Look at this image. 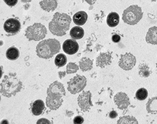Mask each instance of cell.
<instances>
[{"label": "cell", "mask_w": 157, "mask_h": 124, "mask_svg": "<svg viewBox=\"0 0 157 124\" xmlns=\"http://www.w3.org/2000/svg\"><path fill=\"white\" fill-rule=\"evenodd\" d=\"M71 22V17L65 13L56 12L48 24L51 33L56 36H62L66 35Z\"/></svg>", "instance_id": "1"}, {"label": "cell", "mask_w": 157, "mask_h": 124, "mask_svg": "<svg viewBox=\"0 0 157 124\" xmlns=\"http://www.w3.org/2000/svg\"><path fill=\"white\" fill-rule=\"evenodd\" d=\"M22 82L16 76L15 73H9L5 75L1 83V93L9 97L15 96L22 89Z\"/></svg>", "instance_id": "2"}, {"label": "cell", "mask_w": 157, "mask_h": 124, "mask_svg": "<svg viewBox=\"0 0 157 124\" xmlns=\"http://www.w3.org/2000/svg\"><path fill=\"white\" fill-rule=\"evenodd\" d=\"M60 49L59 41L56 39H48L39 42L36 47V53L38 57L47 59L58 53Z\"/></svg>", "instance_id": "3"}, {"label": "cell", "mask_w": 157, "mask_h": 124, "mask_svg": "<svg viewBox=\"0 0 157 124\" xmlns=\"http://www.w3.org/2000/svg\"><path fill=\"white\" fill-rule=\"evenodd\" d=\"M143 12L141 7L137 5H131L123 11L122 19L124 23L134 25L141 20Z\"/></svg>", "instance_id": "4"}, {"label": "cell", "mask_w": 157, "mask_h": 124, "mask_svg": "<svg viewBox=\"0 0 157 124\" xmlns=\"http://www.w3.org/2000/svg\"><path fill=\"white\" fill-rule=\"evenodd\" d=\"M47 35L45 27L40 23H34L28 27L25 31V36L29 41H40Z\"/></svg>", "instance_id": "5"}, {"label": "cell", "mask_w": 157, "mask_h": 124, "mask_svg": "<svg viewBox=\"0 0 157 124\" xmlns=\"http://www.w3.org/2000/svg\"><path fill=\"white\" fill-rule=\"evenodd\" d=\"M86 85V79L84 76L77 75L67 81V90L73 94L82 91Z\"/></svg>", "instance_id": "6"}, {"label": "cell", "mask_w": 157, "mask_h": 124, "mask_svg": "<svg viewBox=\"0 0 157 124\" xmlns=\"http://www.w3.org/2000/svg\"><path fill=\"white\" fill-rule=\"evenodd\" d=\"M136 59L131 53L128 52L122 54L120 56L118 65L124 70H129L132 69L136 65Z\"/></svg>", "instance_id": "7"}, {"label": "cell", "mask_w": 157, "mask_h": 124, "mask_svg": "<svg viewBox=\"0 0 157 124\" xmlns=\"http://www.w3.org/2000/svg\"><path fill=\"white\" fill-rule=\"evenodd\" d=\"M91 93L89 91H83L79 94L77 101L78 106L83 112H86L90 110L92 106V102L91 101Z\"/></svg>", "instance_id": "8"}, {"label": "cell", "mask_w": 157, "mask_h": 124, "mask_svg": "<svg viewBox=\"0 0 157 124\" xmlns=\"http://www.w3.org/2000/svg\"><path fill=\"white\" fill-rule=\"evenodd\" d=\"M4 29L9 34H17L21 29V23L18 19L10 18L5 22Z\"/></svg>", "instance_id": "9"}, {"label": "cell", "mask_w": 157, "mask_h": 124, "mask_svg": "<svg viewBox=\"0 0 157 124\" xmlns=\"http://www.w3.org/2000/svg\"><path fill=\"white\" fill-rule=\"evenodd\" d=\"M47 95L63 97L66 95L64 87L62 83L55 81L49 85L47 91Z\"/></svg>", "instance_id": "10"}, {"label": "cell", "mask_w": 157, "mask_h": 124, "mask_svg": "<svg viewBox=\"0 0 157 124\" xmlns=\"http://www.w3.org/2000/svg\"><path fill=\"white\" fill-rule=\"evenodd\" d=\"M114 101L118 107L121 110L126 109L130 104L128 96L123 92L118 93L114 96Z\"/></svg>", "instance_id": "11"}, {"label": "cell", "mask_w": 157, "mask_h": 124, "mask_svg": "<svg viewBox=\"0 0 157 124\" xmlns=\"http://www.w3.org/2000/svg\"><path fill=\"white\" fill-rule=\"evenodd\" d=\"M63 49L66 54L72 55L78 50V44L74 39H66L63 44Z\"/></svg>", "instance_id": "12"}, {"label": "cell", "mask_w": 157, "mask_h": 124, "mask_svg": "<svg viewBox=\"0 0 157 124\" xmlns=\"http://www.w3.org/2000/svg\"><path fill=\"white\" fill-rule=\"evenodd\" d=\"M63 102L62 97L47 95L46 97V105L50 110H55L58 109L61 105Z\"/></svg>", "instance_id": "13"}, {"label": "cell", "mask_w": 157, "mask_h": 124, "mask_svg": "<svg viewBox=\"0 0 157 124\" xmlns=\"http://www.w3.org/2000/svg\"><path fill=\"white\" fill-rule=\"evenodd\" d=\"M112 59V57L111 52H101L96 59V66L104 68L111 64Z\"/></svg>", "instance_id": "14"}, {"label": "cell", "mask_w": 157, "mask_h": 124, "mask_svg": "<svg viewBox=\"0 0 157 124\" xmlns=\"http://www.w3.org/2000/svg\"><path fill=\"white\" fill-rule=\"evenodd\" d=\"M41 8L47 11H53L56 9L58 6L57 0H41L39 2Z\"/></svg>", "instance_id": "15"}, {"label": "cell", "mask_w": 157, "mask_h": 124, "mask_svg": "<svg viewBox=\"0 0 157 124\" xmlns=\"http://www.w3.org/2000/svg\"><path fill=\"white\" fill-rule=\"evenodd\" d=\"M145 40L148 43L157 44V27H150L146 35Z\"/></svg>", "instance_id": "16"}, {"label": "cell", "mask_w": 157, "mask_h": 124, "mask_svg": "<svg viewBox=\"0 0 157 124\" xmlns=\"http://www.w3.org/2000/svg\"><path fill=\"white\" fill-rule=\"evenodd\" d=\"M88 18V15L85 11H78L76 12L73 16L74 23L78 26L84 25Z\"/></svg>", "instance_id": "17"}, {"label": "cell", "mask_w": 157, "mask_h": 124, "mask_svg": "<svg viewBox=\"0 0 157 124\" xmlns=\"http://www.w3.org/2000/svg\"><path fill=\"white\" fill-rule=\"evenodd\" d=\"M45 109V104L43 101L40 99H37L35 101L31 106V111L33 115H40L44 110Z\"/></svg>", "instance_id": "18"}, {"label": "cell", "mask_w": 157, "mask_h": 124, "mask_svg": "<svg viewBox=\"0 0 157 124\" xmlns=\"http://www.w3.org/2000/svg\"><path fill=\"white\" fill-rule=\"evenodd\" d=\"M120 22L119 15L115 12H112L109 14L107 17V23L110 27H116Z\"/></svg>", "instance_id": "19"}, {"label": "cell", "mask_w": 157, "mask_h": 124, "mask_svg": "<svg viewBox=\"0 0 157 124\" xmlns=\"http://www.w3.org/2000/svg\"><path fill=\"white\" fill-rule=\"evenodd\" d=\"M146 109L148 113L157 114V96L150 98L147 102Z\"/></svg>", "instance_id": "20"}, {"label": "cell", "mask_w": 157, "mask_h": 124, "mask_svg": "<svg viewBox=\"0 0 157 124\" xmlns=\"http://www.w3.org/2000/svg\"><path fill=\"white\" fill-rule=\"evenodd\" d=\"M79 67L83 72L90 70L93 68V60L88 57H83L79 62Z\"/></svg>", "instance_id": "21"}, {"label": "cell", "mask_w": 157, "mask_h": 124, "mask_svg": "<svg viewBox=\"0 0 157 124\" xmlns=\"http://www.w3.org/2000/svg\"><path fill=\"white\" fill-rule=\"evenodd\" d=\"M70 35L74 39H81L84 35V30L79 26L74 27L70 31Z\"/></svg>", "instance_id": "22"}, {"label": "cell", "mask_w": 157, "mask_h": 124, "mask_svg": "<svg viewBox=\"0 0 157 124\" xmlns=\"http://www.w3.org/2000/svg\"><path fill=\"white\" fill-rule=\"evenodd\" d=\"M151 73L149 66L145 62H142L139 65V75L141 77L147 78Z\"/></svg>", "instance_id": "23"}, {"label": "cell", "mask_w": 157, "mask_h": 124, "mask_svg": "<svg viewBox=\"0 0 157 124\" xmlns=\"http://www.w3.org/2000/svg\"><path fill=\"white\" fill-rule=\"evenodd\" d=\"M117 124H138V122L133 116L125 115L121 117L117 121Z\"/></svg>", "instance_id": "24"}, {"label": "cell", "mask_w": 157, "mask_h": 124, "mask_svg": "<svg viewBox=\"0 0 157 124\" xmlns=\"http://www.w3.org/2000/svg\"><path fill=\"white\" fill-rule=\"evenodd\" d=\"M19 51L15 47H10L9 48L6 53V57L11 60H14L18 59L19 57Z\"/></svg>", "instance_id": "25"}, {"label": "cell", "mask_w": 157, "mask_h": 124, "mask_svg": "<svg viewBox=\"0 0 157 124\" xmlns=\"http://www.w3.org/2000/svg\"><path fill=\"white\" fill-rule=\"evenodd\" d=\"M66 62H67L66 56L62 53L58 54L55 59V64L58 67L64 66L66 64Z\"/></svg>", "instance_id": "26"}, {"label": "cell", "mask_w": 157, "mask_h": 124, "mask_svg": "<svg viewBox=\"0 0 157 124\" xmlns=\"http://www.w3.org/2000/svg\"><path fill=\"white\" fill-rule=\"evenodd\" d=\"M148 96V91L144 88L139 89L136 93V98L139 101L145 100Z\"/></svg>", "instance_id": "27"}, {"label": "cell", "mask_w": 157, "mask_h": 124, "mask_svg": "<svg viewBox=\"0 0 157 124\" xmlns=\"http://www.w3.org/2000/svg\"><path fill=\"white\" fill-rule=\"evenodd\" d=\"M78 70V66L74 62H69L66 66V73H75Z\"/></svg>", "instance_id": "28"}, {"label": "cell", "mask_w": 157, "mask_h": 124, "mask_svg": "<svg viewBox=\"0 0 157 124\" xmlns=\"http://www.w3.org/2000/svg\"><path fill=\"white\" fill-rule=\"evenodd\" d=\"M84 122V119L81 116H76L73 120V123L74 124H82Z\"/></svg>", "instance_id": "29"}, {"label": "cell", "mask_w": 157, "mask_h": 124, "mask_svg": "<svg viewBox=\"0 0 157 124\" xmlns=\"http://www.w3.org/2000/svg\"><path fill=\"white\" fill-rule=\"evenodd\" d=\"M36 124H51V122L47 118H42L37 121Z\"/></svg>", "instance_id": "30"}, {"label": "cell", "mask_w": 157, "mask_h": 124, "mask_svg": "<svg viewBox=\"0 0 157 124\" xmlns=\"http://www.w3.org/2000/svg\"><path fill=\"white\" fill-rule=\"evenodd\" d=\"M5 3L9 6H14L18 2V0H4Z\"/></svg>", "instance_id": "31"}, {"label": "cell", "mask_w": 157, "mask_h": 124, "mask_svg": "<svg viewBox=\"0 0 157 124\" xmlns=\"http://www.w3.org/2000/svg\"><path fill=\"white\" fill-rule=\"evenodd\" d=\"M121 39V37L118 34H114L112 36V40L114 43H118Z\"/></svg>", "instance_id": "32"}, {"label": "cell", "mask_w": 157, "mask_h": 124, "mask_svg": "<svg viewBox=\"0 0 157 124\" xmlns=\"http://www.w3.org/2000/svg\"><path fill=\"white\" fill-rule=\"evenodd\" d=\"M117 115H118V114H117V112L116 111H115V110H112V111H110V113H109V117H110V118H116V117H117Z\"/></svg>", "instance_id": "33"}, {"label": "cell", "mask_w": 157, "mask_h": 124, "mask_svg": "<svg viewBox=\"0 0 157 124\" xmlns=\"http://www.w3.org/2000/svg\"><path fill=\"white\" fill-rule=\"evenodd\" d=\"M88 4H89L90 5H93L95 3L96 0H85Z\"/></svg>", "instance_id": "34"}, {"label": "cell", "mask_w": 157, "mask_h": 124, "mask_svg": "<svg viewBox=\"0 0 157 124\" xmlns=\"http://www.w3.org/2000/svg\"><path fill=\"white\" fill-rule=\"evenodd\" d=\"M58 75H59V78H62L63 76H65V75H66V72H59Z\"/></svg>", "instance_id": "35"}, {"label": "cell", "mask_w": 157, "mask_h": 124, "mask_svg": "<svg viewBox=\"0 0 157 124\" xmlns=\"http://www.w3.org/2000/svg\"><path fill=\"white\" fill-rule=\"evenodd\" d=\"M74 114V113L72 111H66V115L68 117H71L72 115Z\"/></svg>", "instance_id": "36"}, {"label": "cell", "mask_w": 157, "mask_h": 124, "mask_svg": "<svg viewBox=\"0 0 157 124\" xmlns=\"http://www.w3.org/2000/svg\"><path fill=\"white\" fill-rule=\"evenodd\" d=\"M1 124H9V122H8V120H5V119H4V120H2V122H1Z\"/></svg>", "instance_id": "37"}, {"label": "cell", "mask_w": 157, "mask_h": 124, "mask_svg": "<svg viewBox=\"0 0 157 124\" xmlns=\"http://www.w3.org/2000/svg\"><path fill=\"white\" fill-rule=\"evenodd\" d=\"M32 0H21V1L22 2H24V3H27V2H31Z\"/></svg>", "instance_id": "38"}, {"label": "cell", "mask_w": 157, "mask_h": 124, "mask_svg": "<svg viewBox=\"0 0 157 124\" xmlns=\"http://www.w3.org/2000/svg\"><path fill=\"white\" fill-rule=\"evenodd\" d=\"M151 1H153V2H155V1H156L157 0H151Z\"/></svg>", "instance_id": "39"}, {"label": "cell", "mask_w": 157, "mask_h": 124, "mask_svg": "<svg viewBox=\"0 0 157 124\" xmlns=\"http://www.w3.org/2000/svg\"><path fill=\"white\" fill-rule=\"evenodd\" d=\"M156 67H157V62H156Z\"/></svg>", "instance_id": "40"}]
</instances>
